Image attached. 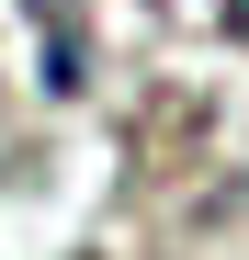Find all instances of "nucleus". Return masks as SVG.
I'll list each match as a JSON object with an SVG mask.
<instances>
[{"mask_svg": "<svg viewBox=\"0 0 249 260\" xmlns=\"http://www.w3.org/2000/svg\"><path fill=\"white\" fill-rule=\"evenodd\" d=\"M227 23H238V34H249V0H227Z\"/></svg>", "mask_w": 249, "mask_h": 260, "instance_id": "1", "label": "nucleus"}]
</instances>
